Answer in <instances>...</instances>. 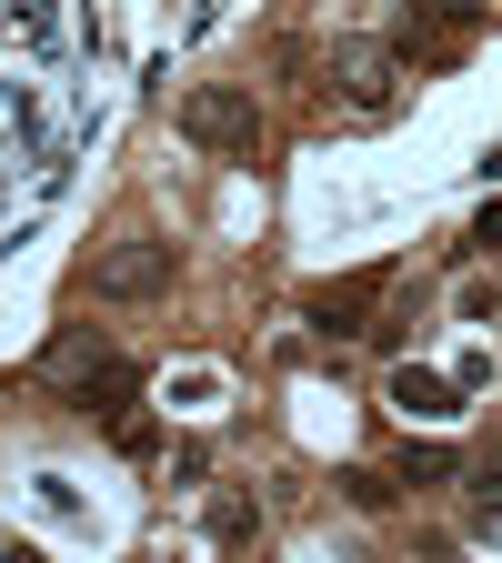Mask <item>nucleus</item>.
Wrapping results in <instances>:
<instances>
[{
    "mask_svg": "<svg viewBox=\"0 0 502 563\" xmlns=\"http://www.w3.org/2000/svg\"><path fill=\"white\" fill-rule=\"evenodd\" d=\"M111 363H121V352H111V332H101V322H60V332H51V352H41V373H31V383H41V393H60L70 412H81V393H91V383H101Z\"/></svg>",
    "mask_w": 502,
    "mask_h": 563,
    "instance_id": "4",
    "label": "nucleus"
},
{
    "mask_svg": "<svg viewBox=\"0 0 502 563\" xmlns=\"http://www.w3.org/2000/svg\"><path fill=\"white\" fill-rule=\"evenodd\" d=\"M392 262H372V272H342V282H312L302 292V322H322V332H362V312H382L392 302Z\"/></svg>",
    "mask_w": 502,
    "mask_h": 563,
    "instance_id": "5",
    "label": "nucleus"
},
{
    "mask_svg": "<svg viewBox=\"0 0 502 563\" xmlns=\"http://www.w3.org/2000/svg\"><path fill=\"white\" fill-rule=\"evenodd\" d=\"M453 473H462L453 443H402V463H392V483H412V493H422V483H453Z\"/></svg>",
    "mask_w": 502,
    "mask_h": 563,
    "instance_id": "8",
    "label": "nucleus"
},
{
    "mask_svg": "<svg viewBox=\"0 0 502 563\" xmlns=\"http://www.w3.org/2000/svg\"><path fill=\"white\" fill-rule=\"evenodd\" d=\"M342 504H352V514H382V504H392V473L352 463V473H342Z\"/></svg>",
    "mask_w": 502,
    "mask_h": 563,
    "instance_id": "10",
    "label": "nucleus"
},
{
    "mask_svg": "<svg viewBox=\"0 0 502 563\" xmlns=\"http://www.w3.org/2000/svg\"><path fill=\"white\" fill-rule=\"evenodd\" d=\"M392 412H402V422H453V412H462V383L402 363V373H392Z\"/></svg>",
    "mask_w": 502,
    "mask_h": 563,
    "instance_id": "7",
    "label": "nucleus"
},
{
    "mask_svg": "<svg viewBox=\"0 0 502 563\" xmlns=\"http://www.w3.org/2000/svg\"><path fill=\"white\" fill-rule=\"evenodd\" d=\"M412 332H422V302H382V322H372V342H382V352H402Z\"/></svg>",
    "mask_w": 502,
    "mask_h": 563,
    "instance_id": "11",
    "label": "nucleus"
},
{
    "mask_svg": "<svg viewBox=\"0 0 502 563\" xmlns=\"http://www.w3.org/2000/svg\"><path fill=\"white\" fill-rule=\"evenodd\" d=\"M472 514H482V523L502 514V453H492V463H472Z\"/></svg>",
    "mask_w": 502,
    "mask_h": 563,
    "instance_id": "12",
    "label": "nucleus"
},
{
    "mask_svg": "<svg viewBox=\"0 0 502 563\" xmlns=\"http://www.w3.org/2000/svg\"><path fill=\"white\" fill-rule=\"evenodd\" d=\"M252 533H261V504L222 493V504H211V543H252Z\"/></svg>",
    "mask_w": 502,
    "mask_h": 563,
    "instance_id": "9",
    "label": "nucleus"
},
{
    "mask_svg": "<svg viewBox=\"0 0 502 563\" xmlns=\"http://www.w3.org/2000/svg\"><path fill=\"white\" fill-rule=\"evenodd\" d=\"M462 252H502V201H482V222L462 232Z\"/></svg>",
    "mask_w": 502,
    "mask_h": 563,
    "instance_id": "14",
    "label": "nucleus"
},
{
    "mask_svg": "<svg viewBox=\"0 0 502 563\" xmlns=\"http://www.w3.org/2000/svg\"><path fill=\"white\" fill-rule=\"evenodd\" d=\"M472 31H482V11H402L382 51H392L402 70H433V60H453V51H472Z\"/></svg>",
    "mask_w": 502,
    "mask_h": 563,
    "instance_id": "6",
    "label": "nucleus"
},
{
    "mask_svg": "<svg viewBox=\"0 0 502 563\" xmlns=\"http://www.w3.org/2000/svg\"><path fill=\"white\" fill-rule=\"evenodd\" d=\"M322 101L352 111V121H392V111L412 101V70H402L382 41H332V60H322Z\"/></svg>",
    "mask_w": 502,
    "mask_h": 563,
    "instance_id": "1",
    "label": "nucleus"
},
{
    "mask_svg": "<svg viewBox=\"0 0 502 563\" xmlns=\"http://www.w3.org/2000/svg\"><path fill=\"white\" fill-rule=\"evenodd\" d=\"M91 292H101V302H161V292H171V242H161V232H121V242L91 262Z\"/></svg>",
    "mask_w": 502,
    "mask_h": 563,
    "instance_id": "3",
    "label": "nucleus"
},
{
    "mask_svg": "<svg viewBox=\"0 0 502 563\" xmlns=\"http://www.w3.org/2000/svg\"><path fill=\"white\" fill-rule=\"evenodd\" d=\"M181 141L211 162H252L261 152V101L242 81H201V91H181Z\"/></svg>",
    "mask_w": 502,
    "mask_h": 563,
    "instance_id": "2",
    "label": "nucleus"
},
{
    "mask_svg": "<svg viewBox=\"0 0 502 563\" xmlns=\"http://www.w3.org/2000/svg\"><path fill=\"white\" fill-rule=\"evenodd\" d=\"M121 453H131V463H152V453H161V422H152V412H131V422H121Z\"/></svg>",
    "mask_w": 502,
    "mask_h": 563,
    "instance_id": "13",
    "label": "nucleus"
}]
</instances>
